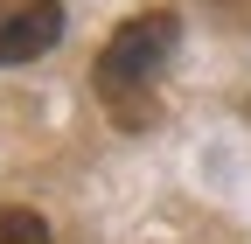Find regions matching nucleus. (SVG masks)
<instances>
[{
	"instance_id": "obj_1",
	"label": "nucleus",
	"mask_w": 251,
	"mask_h": 244,
	"mask_svg": "<svg viewBox=\"0 0 251 244\" xmlns=\"http://www.w3.org/2000/svg\"><path fill=\"white\" fill-rule=\"evenodd\" d=\"M175 49H181V21H175L168 7L119 21V35L105 42V56H98V91L112 98V112L126 119V126H140V119L153 112L147 84L175 63Z\"/></svg>"
},
{
	"instance_id": "obj_2",
	"label": "nucleus",
	"mask_w": 251,
	"mask_h": 244,
	"mask_svg": "<svg viewBox=\"0 0 251 244\" xmlns=\"http://www.w3.org/2000/svg\"><path fill=\"white\" fill-rule=\"evenodd\" d=\"M63 42V0H0V63H35Z\"/></svg>"
},
{
	"instance_id": "obj_3",
	"label": "nucleus",
	"mask_w": 251,
	"mask_h": 244,
	"mask_svg": "<svg viewBox=\"0 0 251 244\" xmlns=\"http://www.w3.org/2000/svg\"><path fill=\"white\" fill-rule=\"evenodd\" d=\"M0 244H49V223L35 209H0Z\"/></svg>"
}]
</instances>
